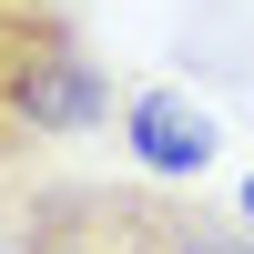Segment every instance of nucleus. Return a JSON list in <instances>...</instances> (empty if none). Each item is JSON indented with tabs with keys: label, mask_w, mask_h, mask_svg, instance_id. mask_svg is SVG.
Wrapping results in <instances>:
<instances>
[{
	"label": "nucleus",
	"mask_w": 254,
	"mask_h": 254,
	"mask_svg": "<svg viewBox=\"0 0 254 254\" xmlns=\"http://www.w3.org/2000/svg\"><path fill=\"white\" fill-rule=\"evenodd\" d=\"M102 122H112V81H102L71 0H0V173L41 163L51 142L102 132Z\"/></svg>",
	"instance_id": "nucleus-1"
},
{
	"label": "nucleus",
	"mask_w": 254,
	"mask_h": 254,
	"mask_svg": "<svg viewBox=\"0 0 254 254\" xmlns=\"http://www.w3.org/2000/svg\"><path fill=\"white\" fill-rule=\"evenodd\" d=\"M203 203L163 183H102V173H0V254H173Z\"/></svg>",
	"instance_id": "nucleus-2"
},
{
	"label": "nucleus",
	"mask_w": 254,
	"mask_h": 254,
	"mask_svg": "<svg viewBox=\"0 0 254 254\" xmlns=\"http://www.w3.org/2000/svg\"><path fill=\"white\" fill-rule=\"evenodd\" d=\"M122 142H132V163L142 173H163V183H193L203 163H214V112L203 102H183V92H132L122 102Z\"/></svg>",
	"instance_id": "nucleus-3"
},
{
	"label": "nucleus",
	"mask_w": 254,
	"mask_h": 254,
	"mask_svg": "<svg viewBox=\"0 0 254 254\" xmlns=\"http://www.w3.org/2000/svg\"><path fill=\"white\" fill-rule=\"evenodd\" d=\"M173 254H254V224H214V214H193V234H183Z\"/></svg>",
	"instance_id": "nucleus-4"
},
{
	"label": "nucleus",
	"mask_w": 254,
	"mask_h": 254,
	"mask_svg": "<svg viewBox=\"0 0 254 254\" xmlns=\"http://www.w3.org/2000/svg\"><path fill=\"white\" fill-rule=\"evenodd\" d=\"M234 214H244V224H254V173H244V183H234Z\"/></svg>",
	"instance_id": "nucleus-5"
}]
</instances>
